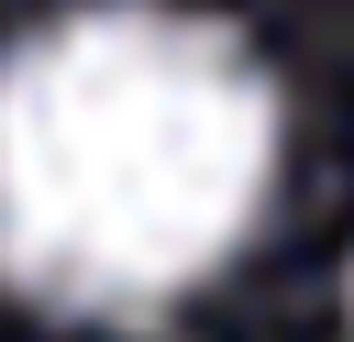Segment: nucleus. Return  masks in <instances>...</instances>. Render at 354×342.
I'll use <instances>...</instances> for the list:
<instances>
[{
	"instance_id": "f257e3e1",
	"label": "nucleus",
	"mask_w": 354,
	"mask_h": 342,
	"mask_svg": "<svg viewBox=\"0 0 354 342\" xmlns=\"http://www.w3.org/2000/svg\"><path fill=\"white\" fill-rule=\"evenodd\" d=\"M277 188V77L221 11L77 0L0 55V276L66 320H155Z\"/></svg>"
}]
</instances>
